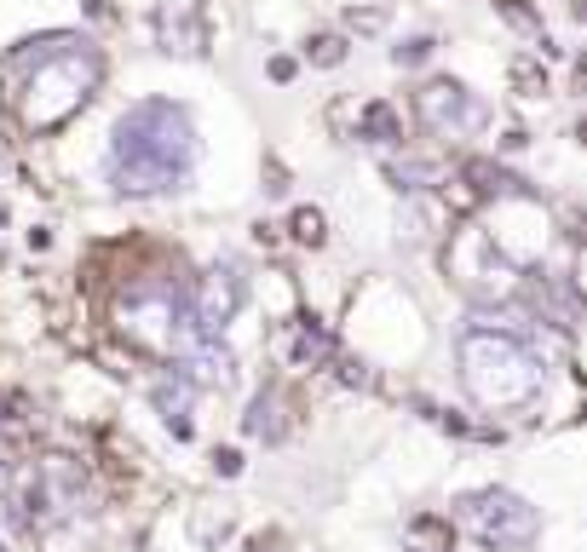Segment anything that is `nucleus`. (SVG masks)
Here are the masks:
<instances>
[{"instance_id":"7ed1b4c3","label":"nucleus","mask_w":587,"mask_h":552,"mask_svg":"<svg viewBox=\"0 0 587 552\" xmlns=\"http://www.w3.org/2000/svg\"><path fill=\"white\" fill-rule=\"evenodd\" d=\"M461 380H467V397L490 414H513L530 409L547 386V368L530 345L507 334V328H467L461 334Z\"/></svg>"},{"instance_id":"423d86ee","label":"nucleus","mask_w":587,"mask_h":552,"mask_svg":"<svg viewBox=\"0 0 587 552\" xmlns=\"http://www.w3.org/2000/svg\"><path fill=\"white\" fill-rule=\"evenodd\" d=\"M415 110H421L426 133H478V127L490 121V110H484L461 81H426V87L415 92Z\"/></svg>"},{"instance_id":"9b49d317","label":"nucleus","mask_w":587,"mask_h":552,"mask_svg":"<svg viewBox=\"0 0 587 552\" xmlns=\"http://www.w3.org/2000/svg\"><path fill=\"white\" fill-rule=\"evenodd\" d=\"M513 87H524V98H541V92H547V75H541L536 58H513Z\"/></svg>"},{"instance_id":"20e7f679","label":"nucleus","mask_w":587,"mask_h":552,"mask_svg":"<svg viewBox=\"0 0 587 552\" xmlns=\"http://www.w3.org/2000/svg\"><path fill=\"white\" fill-rule=\"evenodd\" d=\"M461 529H467L478 547L490 552H513V547H530L541 535V512L524 495L513 489H478V495H461Z\"/></svg>"},{"instance_id":"f8f14e48","label":"nucleus","mask_w":587,"mask_h":552,"mask_svg":"<svg viewBox=\"0 0 587 552\" xmlns=\"http://www.w3.org/2000/svg\"><path fill=\"white\" fill-rule=\"evenodd\" d=\"M294 242H306V248L323 242V213H317V207H300V213H294Z\"/></svg>"},{"instance_id":"f03ea898","label":"nucleus","mask_w":587,"mask_h":552,"mask_svg":"<svg viewBox=\"0 0 587 552\" xmlns=\"http://www.w3.org/2000/svg\"><path fill=\"white\" fill-rule=\"evenodd\" d=\"M190 161H196V133L190 115L167 98H144L116 121V144H110V179L121 196H156L185 184Z\"/></svg>"},{"instance_id":"f3484780","label":"nucleus","mask_w":587,"mask_h":552,"mask_svg":"<svg viewBox=\"0 0 587 552\" xmlns=\"http://www.w3.org/2000/svg\"><path fill=\"white\" fill-rule=\"evenodd\" d=\"M576 18H582V23H587V0H576Z\"/></svg>"},{"instance_id":"6e6552de","label":"nucleus","mask_w":587,"mask_h":552,"mask_svg":"<svg viewBox=\"0 0 587 552\" xmlns=\"http://www.w3.org/2000/svg\"><path fill=\"white\" fill-rule=\"evenodd\" d=\"M162 41H167V52H202V46H208V29H202V12H196V6H179V12H162Z\"/></svg>"},{"instance_id":"a211bd4d","label":"nucleus","mask_w":587,"mask_h":552,"mask_svg":"<svg viewBox=\"0 0 587 552\" xmlns=\"http://www.w3.org/2000/svg\"><path fill=\"white\" fill-rule=\"evenodd\" d=\"M576 138H582V144H587V121H582V127H576Z\"/></svg>"},{"instance_id":"f257e3e1","label":"nucleus","mask_w":587,"mask_h":552,"mask_svg":"<svg viewBox=\"0 0 587 552\" xmlns=\"http://www.w3.org/2000/svg\"><path fill=\"white\" fill-rule=\"evenodd\" d=\"M98 75V52L75 35H52V41H29L12 58H0V87L18 104V121L29 133H52L64 127L87 98H93Z\"/></svg>"},{"instance_id":"39448f33","label":"nucleus","mask_w":587,"mask_h":552,"mask_svg":"<svg viewBox=\"0 0 587 552\" xmlns=\"http://www.w3.org/2000/svg\"><path fill=\"white\" fill-rule=\"evenodd\" d=\"M449 271H455L461 288H472V299H484V305H501V299H513V288H518V271L507 265L495 230H484V225H467L449 242Z\"/></svg>"},{"instance_id":"ddd939ff","label":"nucleus","mask_w":587,"mask_h":552,"mask_svg":"<svg viewBox=\"0 0 587 552\" xmlns=\"http://www.w3.org/2000/svg\"><path fill=\"white\" fill-rule=\"evenodd\" d=\"M495 12L513 23V29H524V35H541V23H536V12L524 6V0H495Z\"/></svg>"},{"instance_id":"dca6fc26","label":"nucleus","mask_w":587,"mask_h":552,"mask_svg":"<svg viewBox=\"0 0 587 552\" xmlns=\"http://www.w3.org/2000/svg\"><path fill=\"white\" fill-rule=\"evenodd\" d=\"M426 52H432V41H421V35H415V41H403V46H398V64H403V69H415Z\"/></svg>"},{"instance_id":"0eeeda50","label":"nucleus","mask_w":587,"mask_h":552,"mask_svg":"<svg viewBox=\"0 0 587 552\" xmlns=\"http://www.w3.org/2000/svg\"><path fill=\"white\" fill-rule=\"evenodd\" d=\"M236 305H242V276H236V271H208L202 282H196V294L185 299L196 334H208V340L236 317Z\"/></svg>"},{"instance_id":"9d476101","label":"nucleus","mask_w":587,"mask_h":552,"mask_svg":"<svg viewBox=\"0 0 587 552\" xmlns=\"http://www.w3.org/2000/svg\"><path fill=\"white\" fill-rule=\"evenodd\" d=\"M156 403H162L167 426L185 437V432H190V420H185V386H156Z\"/></svg>"},{"instance_id":"2eb2a0df","label":"nucleus","mask_w":587,"mask_h":552,"mask_svg":"<svg viewBox=\"0 0 587 552\" xmlns=\"http://www.w3.org/2000/svg\"><path fill=\"white\" fill-rule=\"evenodd\" d=\"M570 288H576V299L587 305V242H576V259H570Z\"/></svg>"},{"instance_id":"1a4fd4ad","label":"nucleus","mask_w":587,"mask_h":552,"mask_svg":"<svg viewBox=\"0 0 587 552\" xmlns=\"http://www.w3.org/2000/svg\"><path fill=\"white\" fill-rule=\"evenodd\" d=\"M357 133L369 138V144H398V138H403L398 110H392L386 98H375V104H363V121H357Z\"/></svg>"},{"instance_id":"4468645a","label":"nucleus","mask_w":587,"mask_h":552,"mask_svg":"<svg viewBox=\"0 0 587 552\" xmlns=\"http://www.w3.org/2000/svg\"><path fill=\"white\" fill-rule=\"evenodd\" d=\"M340 58H346V35H317V41H311V64H340Z\"/></svg>"}]
</instances>
